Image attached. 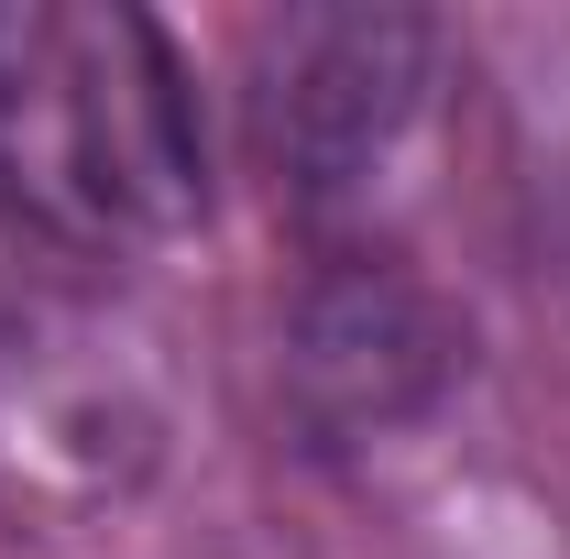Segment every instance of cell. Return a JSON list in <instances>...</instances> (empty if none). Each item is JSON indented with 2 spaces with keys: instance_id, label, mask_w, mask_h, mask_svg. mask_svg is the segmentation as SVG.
<instances>
[{
  "instance_id": "cell-1",
  "label": "cell",
  "mask_w": 570,
  "mask_h": 559,
  "mask_svg": "<svg viewBox=\"0 0 570 559\" xmlns=\"http://www.w3.org/2000/svg\"><path fill=\"white\" fill-rule=\"evenodd\" d=\"M0 209L77 253L198 231L209 209L198 88L142 11L99 0L0 11Z\"/></svg>"
},
{
  "instance_id": "cell-2",
  "label": "cell",
  "mask_w": 570,
  "mask_h": 559,
  "mask_svg": "<svg viewBox=\"0 0 570 559\" xmlns=\"http://www.w3.org/2000/svg\"><path fill=\"white\" fill-rule=\"evenodd\" d=\"M242 99L275 198L318 231V253H395L450 154L461 56L428 11H285L253 45Z\"/></svg>"
},
{
  "instance_id": "cell-3",
  "label": "cell",
  "mask_w": 570,
  "mask_h": 559,
  "mask_svg": "<svg viewBox=\"0 0 570 559\" xmlns=\"http://www.w3.org/2000/svg\"><path fill=\"white\" fill-rule=\"evenodd\" d=\"M165 461V373L142 330L67 275L0 264V527L56 538L132 504Z\"/></svg>"
},
{
  "instance_id": "cell-4",
  "label": "cell",
  "mask_w": 570,
  "mask_h": 559,
  "mask_svg": "<svg viewBox=\"0 0 570 559\" xmlns=\"http://www.w3.org/2000/svg\"><path fill=\"white\" fill-rule=\"evenodd\" d=\"M461 373V318L406 253H318L285 307V406L318 439H395Z\"/></svg>"
}]
</instances>
